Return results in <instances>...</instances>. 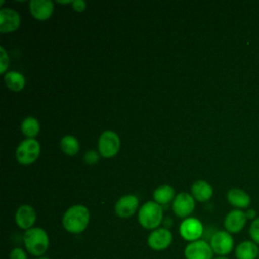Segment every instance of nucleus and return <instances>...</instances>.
Returning a JSON list of instances; mask_svg holds the SVG:
<instances>
[{"label": "nucleus", "instance_id": "1", "mask_svg": "<svg viewBox=\"0 0 259 259\" xmlns=\"http://www.w3.org/2000/svg\"><path fill=\"white\" fill-rule=\"evenodd\" d=\"M90 221V213L86 206L77 204L66 210L63 215V227L72 234L82 233L88 226Z\"/></svg>", "mask_w": 259, "mask_h": 259}, {"label": "nucleus", "instance_id": "2", "mask_svg": "<svg viewBox=\"0 0 259 259\" xmlns=\"http://www.w3.org/2000/svg\"><path fill=\"white\" fill-rule=\"evenodd\" d=\"M23 243L29 254L36 257H41L49 249L50 239L49 235L44 229L33 227L24 232Z\"/></svg>", "mask_w": 259, "mask_h": 259}, {"label": "nucleus", "instance_id": "3", "mask_svg": "<svg viewBox=\"0 0 259 259\" xmlns=\"http://www.w3.org/2000/svg\"><path fill=\"white\" fill-rule=\"evenodd\" d=\"M140 225L147 230H155L162 223V206L154 201H148L141 206L138 212Z\"/></svg>", "mask_w": 259, "mask_h": 259}, {"label": "nucleus", "instance_id": "4", "mask_svg": "<svg viewBox=\"0 0 259 259\" xmlns=\"http://www.w3.org/2000/svg\"><path fill=\"white\" fill-rule=\"evenodd\" d=\"M39 153V143L35 139H26L18 145L16 149V159L22 165H29L38 158Z\"/></svg>", "mask_w": 259, "mask_h": 259}, {"label": "nucleus", "instance_id": "5", "mask_svg": "<svg viewBox=\"0 0 259 259\" xmlns=\"http://www.w3.org/2000/svg\"><path fill=\"white\" fill-rule=\"evenodd\" d=\"M120 148V140L113 131H105L98 140V150L102 157L110 158L117 154Z\"/></svg>", "mask_w": 259, "mask_h": 259}, {"label": "nucleus", "instance_id": "6", "mask_svg": "<svg viewBox=\"0 0 259 259\" xmlns=\"http://www.w3.org/2000/svg\"><path fill=\"white\" fill-rule=\"evenodd\" d=\"M210 247L218 256H227L234 249V239L227 231H218L210 238Z\"/></svg>", "mask_w": 259, "mask_h": 259}, {"label": "nucleus", "instance_id": "7", "mask_svg": "<svg viewBox=\"0 0 259 259\" xmlns=\"http://www.w3.org/2000/svg\"><path fill=\"white\" fill-rule=\"evenodd\" d=\"M213 254L210 244L204 240L190 242L184 249L186 259H212Z\"/></svg>", "mask_w": 259, "mask_h": 259}, {"label": "nucleus", "instance_id": "8", "mask_svg": "<svg viewBox=\"0 0 259 259\" xmlns=\"http://www.w3.org/2000/svg\"><path fill=\"white\" fill-rule=\"evenodd\" d=\"M179 233L181 237L190 242L200 240L203 234V226L201 222L195 218H186L179 227Z\"/></svg>", "mask_w": 259, "mask_h": 259}, {"label": "nucleus", "instance_id": "9", "mask_svg": "<svg viewBox=\"0 0 259 259\" xmlns=\"http://www.w3.org/2000/svg\"><path fill=\"white\" fill-rule=\"evenodd\" d=\"M173 240L172 233L167 228L153 230L148 237V245L152 250L163 251L167 249Z\"/></svg>", "mask_w": 259, "mask_h": 259}, {"label": "nucleus", "instance_id": "10", "mask_svg": "<svg viewBox=\"0 0 259 259\" xmlns=\"http://www.w3.org/2000/svg\"><path fill=\"white\" fill-rule=\"evenodd\" d=\"M173 211L179 218L188 217L195 207L194 197L186 192L179 193L173 201Z\"/></svg>", "mask_w": 259, "mask_h": 259}, {"label": "nucleus", "instance_id": "11", "mask_svg": "<svg viewBox=\"0 0 259 259\" xmlns=\"http://www.w3.org/2000/svg\"><path fill=\"white\" fill-rule=\"evenodd\" d=\"M20 25V16L12 8H1L0 10V31L8 33L16 30Z\"/></svg>", "mask_w": 259, "mask_h": 259}, {"label": "nucleus", "instance_id": "12", "mask_svg": "<svg viewBox=\"0 0 259 259\" xmlns=\"http://www.w3.org/2000/svg\"><path fill=\"white\" fill-rule=\"evenodd\" d=\"M139 199L133 194H127L120 197L115 203V213L117 217L126 219L132 217L138 209Z\"/></svg>", "mask_w": 259, "mask_h": 259}, {"label": "nucleus", "instance_id": "13", "mask_svg": "<svg viewBox=\"0 0 259 259\" xmlns=\"http://www.w3.org/2000/svg\"><path fill=\"white\" fill-rule=\"evenodd\" d=\"M247 222L246 213L241 209L231 210L225 218L224 226L227 232L230 234H236L241 232Z\"/></svg>", "mask_w": 259, "mask_h": 259}, {"label": "nucleus", "instance_id": "14", "mask_svg": "<svg viewBox=\"0 0 259 259\" xmlns=\"http://www.w3.org/2000/svg\"><path fill=\"white\" fill-rule=\"evenodd\" d=\"M36 220V213L32 206L24 204L18 207L15 212V222L20 229L25 231L33 228Z\"/></svg>", "mask_w": 259, "mask_h": 259}, {"label": "nucleus", "instance_id": "15", "mask_svg": "<svg viewBox=\"0 0 259 259\" xmlns=\"http://www.w3.org/2000/svg\"><path fill=\"white\" fill-rule=\"evenodd\" d=\"M29 10L35 19L46 20L53 13L54 3L51 0H31L29 2Z\"/></svg>", "mask_w": 259, "mask_h": 259}, {"label": "nucleus", "instance_id": "16", "mask_svg": "<svg viewBox=\"0 0 259 259\" xmlns=\"http://www.w3.org/2000/svg\"><path fill=\"white\" fill-rule=\"evenodd\" d=\"M259 247L252 240L239 243L235 248L236 259H258Z\"/></svg>", "mask_w": 259, "mask_h": 259}, {"label": "nucleus", "instance_id": "17", "mask_svg": "<svg viewBox=\"0 0 259 259\" xmlns=\"http://www.w3.org/2000/svg\"><path fill=\"white\" fill-rule=\"evenodd\" d=\"M227 199L229 203L237 207V209L247 208L251 203V198L249 194L239 188H232L231 190H229L227 194Z\"/></svg>", "mask_w": 259, "mask_h": 259}, {"label": "nucleus", "instance_id": "18", "mask_svg": "<svg viewBox=\"0 0 259 259\" xmlns=\"http://www.w3.org/2000/svg\"><path fill=\"white\" fill-rule=\"evenodd\" d=\"M191 193L196 200L204 202L212 196V187L204 180H197L192 184Z\"/></svg>", "mask_w": 259, "mask_h": 259}, {"label": "nucleus", "instance_id": "19", "mask_svg": "<svg viewBox=\"0 0 259 259\" xmlns=\"http://www.w3.org/2000/svg\"><path fill=\"white\" fill-rule=\"evenodd\" d=\"M4 81H5L6 86L10 90L16 91V92L23 89V87L25 85L24 76L21 73L15 72V71L7 72L4 76Z\"/></svg>", "mask_w": 259, "mask_h": 259}, {"label": "nucleus", "instance_id": "20", "mask_svg": "<svg viewBox=\"0 0 259 259\" xmlns=\"http://www.w3.org/2000/svg\"><path fill=\"white\" fill-rule=\"evenodd\" d=\"M153 197L155 202L159 204H167L174 197V189L168 184L160 185L155 189Z\"/></svg>", "mask_w": 259, "mask_h": 259}, {"label": "nucleus", "instance_id": "21", "mask_svg": "<svg viewBox=\"0 0 259 259\" xmlns=\"http://www.w3.org/2000/svg\"><path fill=\"white\" fill-rule=\"evenodd\" d=\"M21 132L28 139H33L39 133V122L36 118L28 116L21 123Z\"/></svg>", "mask_w": 259, "mask_h": 259}, {"label": "nucleus", "instance_id": "22", "mask_svg": "<svg viewBox=\"0 0 259 259\" xmlns=\"http://www.w3.org/2000/svg\"><path fill=\"white\" fill-rule=\"evenodd\" d=\"M61 149L65 154L69 156H74L78 153L80 149L79 142L74 136H64L61 140Z\"/></svg>", "mask_w": 259, "mask_h": 259}, {"label": "nucleus", "instance_id": "23", "mask_svg": "<svg viewBox=\"0 0 259 259\" xmlns=\"http://www.w3.org/2000/svg\"><path fill=\"white\" fill-rule=\"evenodd\" d=\"M249 235L251 240L259 245V217L252 221L249 228Z\"/></svg>", "mask_w": 259, "mask_h": 259}, {"label": "nucleus", "instance_id": "24", "mask_svg": "<svg viewBox=\"0 0 259 259\" xmlns=\"http://www.w3.org/2000/svg\"><path fill=\"white\" fill-rule=\"evenodd\" d=\"M0 52H1V56H0V69H1V73H5L6 69L8 68L9 65V58H8V54L5 51V49L3 47L0 48Z\"/></svg>", "mask_w": 259, "mask_h": 259}, {"label": "nucleus", "instance_id": "25", "mask_svg": "<svg viewBox=\"0 0 259 259\" xmlns=\"http://www.w3.org/2000/svg\"><path fill=\"white\" fill-rule=\"evenodd\" d=\"M9 259H27V254L22 248L15 247L10 251Z\"/></svg>", "mask_w": 259, "mask_h": 259}, {"label": "nucleus", "instance_id": "26", "mask_svg": "<svg viewBox=\"0 0 259 259\" xmlns=\"http://www.w3.org/2000/svg\"><path fill=\"white\" fill-rule=\"evenodd\" d=\"M98 159H99V157H98V155H97V152H95V151H93V150L86 152L85 155H84V161H85L87 164H89V165H93V164L97 163Z\"/></svg>", "mask_w": 259, "mask_h": 259}, {"label": "nucleus", "instance_id": "27", "mask_svg": "<svg viewBox=\"0 0 259 259\" xmlns=\"http://www.w3.org/2000/svg\"><path fill=\"white\" fill-rule=\"evenodd\" d=\"M72 6H73L74 10H76L78 12H82L86 8V3L83 0H75V1H73Z\"/></svg>", "mask_w": 259, "mask_h": 259}, {"label": "nucleus", "instance_id": "28", "mask_svg": "<svg viewBox=\"0 0 259 259\" xmlns=\"http://www.w3.org/2000/svg\"><path fill=\"white\" fill-rule=\"evenodd\" d=\"M246 213V217H247V220H252L254 221L256 219V211L252 208L250 209H247V211L245 212Z\"/></svg>", "mask_w": 259, "mask_h": 259}, {"label": "nucleus", "instance_id": "29", "mask_svg": "<svg viewBox=\"0 0 259 259\" xmlns=\"http://www.w3.org/2000/svg\"><path fill=\"white\" fill-rule=\"evenodd\" d=\"M59 3H61V4H69V3H73V1H71V0H68V1H58Z\"/></svg>", "mask_w": 259, "mask_h": 259}, {"label": "nucleus", "instance_id": "30", "mask_svg": "<svg viewBox=\"0 0 259 259\" xmlns=\"http://www.w3.org/2000/svg\"><path fill=\"white\" fill-rule=\"evenodd\" d=\"M212 259H229V258L227 256H217V257H214Z\"/></svg>", "mask_w": 259, "mask_h": 259}, {"label": "nucleus", "instance_id": "31", "mask_svg": "<svg viewBox=\"0 0 259 259\" xmlns=\"http://www.w3.org/2000/svg\"><path fill=\"white\" fill-rule=\"evenodd\" d=\"M38 259H51V258H48V257H39Z\"/></svg>", "mask_w": 259, "mask_h": 259}, {"label": "nucleus", "instance_id": "32", "mask_svg": "<svg viewBox=\"0 0 259 259\" xmlns=\"http://www.w3.org/2000/svg\"><path fill=\"white\" fill-rule=\"evenodd\" d=\"M258 259H259V255H258Z\"/></svg>", "mask_w": 259, "mask_h": 259}]
</instances>
